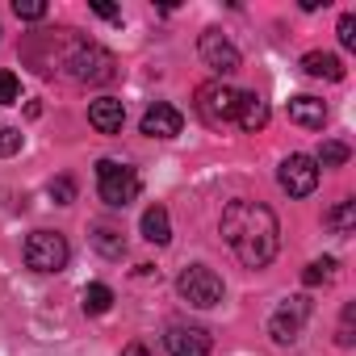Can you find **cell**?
<instances>
[{"label":"cell","instance_id":"44dd1931","mask_svg":"<svg viewBox=\"0 0 356 356\" xmlns=\"http://www.w3.org/2000/svg\"><path fill=\"white\" fill-rule=\"evenodd\" d=\"M348 147L343 143H323L318 147V155H314V163H323V168H339V163H348Z\"/></svg>","mask_w":356,"mask_h":356},{"label":"cell","instance_id":"2e32d148","mask_svg":"<svg viewBox=\"0 0 356 356\" xmlns=\"http://www.w3.org/2000/svg\"><path fill=\"white\" fill-rule=\"evenodd\" d=\"M143 239L155 243V248H163L172 239V222H168V210L163 206H147L143 210Z\"/></svg>","mask_w":356,"mask_h":356},{"label":"cell","instance_id":"cb8c5ba5","mask_svg":"<svg viewBox=\"0 0 356 356\" xmlns=\"http://www.w3.org/2000/svg\"><path fill=\"white\" fill-rule=\"evenodd\" d=\"M13 13H17L22 22H42V17H47V5H42V0H17Z\"/></svg>","mask_w":356,"mask_h":356},{"label":"cell","instance_id":"83f0119b","mask_svg":"<svg viewBox=\"0 0 356 356\" xmlns=\"http://www.w3.org/2000/svg\"><path fill=\"white\" fill-rule=\"evenodd\" d=\"M92 13H97V17H105V22H122V9L105 5V0H97V5H92Z\"/></svg>","mask_w":356,"mask_h":356},{"label":"cell","instance_id":"4fadbf2b","mask_svg":"<svg viewBox=\"0 0 356 356\" xmlns=\"http://www.w3.org/2000/svg\"><path fill=\"white\" fill-rule=\"evenodd\" d=\"M235 122H239V130L256 134V130L268 126V105H264L256 92H239V101H235Z\"/></svg>","mask_w":356,"mask_h":356},{"label":"cell","instance_id":"7a4b0ae2","mask_svg":"<svg viewBox=\"0 0 356 356\" xmlns=\"http://www.w3.org/2000/svg\"><path fill=\"white\" fill-rule=\"evenodd\" d=\"M63 67H67V76H76L84 84H109L118 76V59L105 47H97V42H76L63 55Z\"/></svg>","mask_w":356,"mask_h":356},{"label":"cell","instance_id":"277c9868","mask_svg":"<svg viewBox=\"0 0 356 356\" xmlns=\"http://www.w3.org/2000/svg\"><path fill=\"white\" fill-rule=\"evenodd\" d=\"M235 101H239V92L231 88V84H222V80H210V84H202L197 88V118L206 122V126H214V130H222V126H231L235 122Z\"/></svg>","mask_w":356,"mask_h":356},{"label":"cell","instance_id":"f1b7e54d","mask_svg":"<svg viewBox=\"0 0 356 356\" xmlns=\"http://www.w3.org/2000/svg\"><path fill=\"white\" fill-rule=\"evenodd\" d=\"M122 356H147V348H143V343H130V348H126Z\"/></svg>","mask_w":356,"mask_h":356},{"label":"cell","instance_id":"ac0fdd59","mask_svg":"<svg viewBox=\"0 0 356 356\" xmlns=\"http://www.w3.org/2000/svg\"><path fill=\"white\" fill-rule=\"evenodd\" d=\"M327 227H331L335 235H352V227H356V202H339V206L327 214Z\"/></svg>","mask_w":356,"mask_h":356},{"label":"cell","instance_id":"7402d4cb","mask_svg":"<svg viewBox=\"0 0 356 356\" xmlns=\"http://www.w3.org/2000/svg\"><path fill=\"white\" fill-rule=\"evenodd\" d=\"M51 202L55 206H72L76 202V181H72V176H55V181H51Z\"/></svg>","mask_w":356,"mask_h":356},{"label":"cell","instance_id":"52a82bcc","mask_svg":"<svg viewBox=\"0 0 356 356\" xmlns=\"http://www.w3.org/2000/svg\"><path fill=\"white\" fill-rule=\"evenodd\" d=\"M197 55H202V63H206L218 80H222V76H235V72L243 67L235 42H231L227 34H218V30H206V34L197 38Z\"/></svg>","mask_w":356,"mask_h":356},{"label":"cell","instance_id":"d6986e66","mask_svg":"<svg viewBox=\"0 0 356 356\" xmlns=\"http://www.w3.org/2000/svg\"><path fill=\"white\" fill-rule=\"evenodd\" d=\"M113 306V289L109 285H88L84 289V314H105Z\"/></svg>","mask_w":356,"mask_h":356},{"label":"cell","instance_id":"5bb4252c","mask_svg":"<svg viewBox=\"0 0 356 356\" xmlns=\"http://www.w3.org/2000/svg\"><path fill=\"white\" fill-rule=\"evenodd\" d=\"M289 122H298V126H306V130H323L327 105H323L318 97H293V101H289Z\"/></svg>","mask_w":356,"mask_h":356},{"label":"cell","instance_id":"ffe728a7","mask_svg":"<svg viewBox=\"0 0 356 356\" xmlns=\"http://www.w3.org/2000/svg\"><path fill=\"white\" fill-rule=\"evenodd\" d=\"M331 277H335V260H331V256H327V260H314V264H306V273H302V281H306L310 289H314V285H327Z\"/></svg>","mask_w":356,"mask_h":356},{"label":"cell","instance_id":"7c38bea8","mask_svg":"<svg viewBox=\"0 0 356 356\" xmlns=\"http://www.w3.org/2000/svg\"><path fill=\"white\" fill-rule=\"evenodd\" d=\"M88 122H92V130H101V134H118V130L126 126V105H122L118 97H97V101L88 105Z\"/></svg>","mask_w":356,"mask_h":356},{"label":"cell","instance_id":"4316f807","mask_svg":"<svg viewBox=\"0 0 356 356\" xmlns=\"http://www.w3.org/2000/svg\"><path fill=\"white\" fill-rule=\"evenodd\" d=\"M335 34H339V42L352 51V47H356V17H352V13H343V17H339V26H335Z\"/></svg>","mask_w":356,"mask_h":356},{"label":"cell","instance_id":"6da1fadb","mask_svg":"<svg viewBox=\"0 0 356 356\" xmlns=\"http://www.w3.org/2000/svg\"><path fill=\"white\" fill-rule=\"evenodd\" d=\"M222 239L243 268H268L281 252V222L260 202H231L222 210Z\"/></svg>","mask_w":356,"mask_h":356},{"label":"cell","instance_id":"3957f363","mask_svg":"<svg viewBox=\"0 0 356 356\" xmlns=\"http://www.w3.org/2000/svg\"><path fill=\"white\" fill-rule=\"evenodd\" d=\"M97 193H101L105 206L126 210L138 197V176H134V168H126L118 159H101L97 163Z\"/></svg>","mask_w":356,"mask_h":356},{"label":"cell","instance_id":"484cf974","mask_svg":"<svg viewBox=\"0 0 356 356\" xmlns=\"http://www.w3.org/2000/svg\"><path fill=\"white\" fill-rule=\"evenodd\" d=\"M17 151H22V130L5 126V130H0V155H17Z\"/></svg>","mask_w":356,"mask_h":356},{"label":"cell","instance_id":"9a60e30c","mask_svg":"<svg viewBox=\"0 0 356 356\" xmlns=\"http://www.w3.org/2000/svg\"><path fill=\"white\" fill-rule=\"evenodd\" d=\"M302 72H306V76H323V80H343V63H339V55H331V51H310V55H302Z\"/></svg>","mask_w":356,"mask_h":356},{"label":"cell","instance_id":"8992f818","mask_svg":"<svg viewBox=\"0 0 356 356\" xmlns=\"http://www.w3.org/2000/svg\"><path fill=\"white\" fill-rule=\"evenodd\" d=\"M176 289H181V298L189 306H197V310H210V306L222 302V277L214 268H206V264H189L181 273V281H176Z\"/></svg>","mask_w":356,"mask_h":356},{"label":"cell","instance_id":"8fae6325","mask_svg":"<svg viewBox=\"0 0 356 356\" xmlns=\"http://www.w3.org/2000/svg\"><path fill=\"white\" fill-rule=\"evenodd\" d=\"M181 126H185L181 109H172V105H163V101H155V105L143 113V134H147V138H176V134H181Z\"/></svg>","mask_w":356,"mask_h":356},{"label":"cell","instance_id":"5b68a950","mask_svg":"<svg viewBox=\"0 0 356 356\" xmlns=\"http://www.w3.org/2000/svg\"><path fill=\"white\" fill-rule=\"evenodd\" d=\"M26 264L34 268V273H63L67 268V239L59 235V231H34L30 239H26Z\"/></svg>","mask_w":356,"mask_h":356},{"label":"cell","instance_id":"30bf717a","mask_svg":"<svg viewBox=\"0 0 356 356\" xmlns=\"http://www.w3.org/2000/svg\"><path fill=\"white\" fill-rule=\"evenodd\" d=\"M306 314H310V302H306V298H289V302L268 318V335H273L277 343H298Z\"/></svg>","mask_w":356,"mask_h":356},{"label":"cell","instance_id":"9c48e42d","mask_svg":"<svg viewBox=\"0 0 356 356\" xmlns=\"http://www.w3.org/2000/svg\"><path fill=\"white\" fill-rule=\"evenodd\" d=\"M163 352L168 356H210V331L189 327V323H172L163 331Z\"/></svg>","mask_w":356,"mask_h":356},{"label":"cell","instance_id":"e0dca14e","mask_svg":"<svg viewBox=\"0 0 356 356\" xmlns=\"http://www.w3.org/2000/svg\"><path fill=\"white\" fill-rule=\"evenodd\" d=\"M92 248H97L101 256H109V260H122V256H126V239H122L118 227H97V231H92Z\"/></svg>","mask_w":356,"mask_h":356},{"label":"cell","instance_id":"603a6c76","mask_svg":"<svg viewBox=\"0 0 356 356\" xmlns=\"http://www.w3.org/2000/svg\"><path fill=\"white\" fill-rule=\"evenodd\" d=\"M17 101H22V80L0 67V105H17Z\"/></svg>","mask_w":356,"mask_h":356},{"label":"cell","instance_id":"d4e9b609","mask_svg":"<svg viewBox=\"0 0 356 356\" xmlns=\"http://www.w3.org/2000/svg\"><path fill=\"white\" fill-rule=\"evenodd\" d=\"M352 318H356V306H343V318H339V331H335V343L339 348H352Z\"/></svg>","mask_w":356,"mask_h":356},{"label":"cell","instance_id":"ba28073f","mask_svg":"<svg viewBox=\"0 0 356 356\" xmlns=\"http://www.w3.org/2000/svg\"><path fill=\"white\" fill-rule=\"evenodd\" d=\"M277 181H281V189L289 197H310L318 189V163H314V155H289L281 163V172H277Z\"/></svg>","mask_w":356,"mask_h":356}]
</instances>
